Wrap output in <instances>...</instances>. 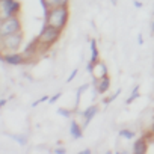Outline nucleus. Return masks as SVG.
<instances>
[{"instance_id": "obj_1", "label": "nucleus", "mask_w": 154, "mask_h": 154, "mask_svg": "<svg viewBox=\"0 0 154 154\" xmlns=\"http://www.w3.org/2000/svg\"><path fill=\"white\" fill-rule=\"evenodd\" d=\"M68 20H69V9H68V6L51 8L44 15V24H48L51 27H56L59 30H63L66 27Z\"/></svg>"}, {"instance_id": "obj_2", "label": "nucleus", "mask_w": 154, "mask_h": 154, "mask_svg": "<svg viewBox=\"0 0 154 154\" xmlns=\"http://www.w3.org/2000/svg\"><path fill=\"white\" fill-rule=\"evenodd\" d=\"M62 36V30L56 29V27H51L48 24H44L39 35H38V41H39V48L41 51H47L50 50Z\"/></svg>"}, {"instance_id": "obj_3", "label": "nucleus", "mask_w": 154, "mask_h": 154, "mask_svg": "<svg viewBox=\"0 0 154 154\" xmlns=\"http://www.w3.org/2000/svg\"><path fill=\"white\" fill-rule=\"evenodd\" d=\"M24 41V33L23 30L6 35V36H0V44H2V51L8 53V51H18L21 48V44Z\"/></svg>"}, {"instance_id": "obj_4", "label": "nucleus", "mask_w": 154, "mask_h": 154, "mask_svg": "<svg viewBox=\"0 0 154 154\" xmlns=\"http://www.w3.org/2000/svg\"><path fill=\"white\" fill-rule=\"evenodd\" d=\"M21 12V3L18 0H2L0 2V17L2 20L9 17H17Z\"/></svg>"}, {"instance_id": "obj_5", "label": "nucleus", "mask_w": 154, "mask_h": 154, "mask_svg": "<svg viewBox=\"0 0 154 154\" xmlns=\"http://www.w3.org/2000/svg\"><path fill=\"white\" fill-rule=\"evenodd\" d=\"M20 30H23V23L20 20V15L5 18L0 23V36H6V35L20 32Z\"/></svg>"}, {"instance_id": "obj_6", "label": "nucleus", "mask_w": 154, "mask_h": 154, "mask_svg": "<svg viewBox=\"0 0 154 154\" xmlns=\"http://www.w3.org/2000/svg\"><path fill=\"white\" fill-rule=\"evenodd\" d=\"M2 62H5L8 65H24V63H27V59L23 53L8 51V53L2 54Z\"/></svg>"}, {"instance_id": "obj_7", "label": "nucleus", "mask_w": 154, "mask_h": 154, "mask_svg": "<svg viewBox=\"0 0 154 154\" xmlns=\"http://www.w3.org/2000/svg\"><path fill=\"white\" fill-rule=\"evenodd\" d=\"M39 51H41V48H39L38 36H36V38H33V39L26 45V48H24L23 54L26 56V59H27V62H29V57H35V56H38V53H39Z\"/></svg>"}, {"instance_id": "obj_8", "label": "nucleus", "mask_w": 154, "mask_h": 154, "mask_svg": "<svg viewBox=\"0 0 154 154\" xmlns=\"http://www.w3.org/2000/svg\"><path fill=\"white\" fill-rule=\"evenodd\" d=\"M44 15L51 9V8H59V6H68L69 5V0H39Z\"/></svg>"}, {"instance_id": "obj_9", "label": "nucleus", "mask_w": 154, "mask_h": 154, "mask_svg": "<svg viewBox=\"0 0 154 154\" xmlns=\"http://www.w3.org/2000/svg\"><path fill=\"white\" fill-rule=\"evenodd\" d=\"M98 110H100V107L97 104H91L83 110V113H82L83 115V128H86L89 125V122L94 119V116L98 113Z\"/></svg>"}, {"instance_id": "obj_10", "label": "nucleus", "mask_w": 154, "mask_h": 154, "mask_svg": "<svg viewBox=\"0 0 154 154\" xmlns=\"http://www.w3.org/2000/svg\"><path fill=\"white\" fill-rule=\"evenodd\" d=\"M148 140H146V137L145 136H142V137H137L136 140H134V143H133V152L134 154H145L146 151H148Z\"/></svg>"}, {"instance_id": "obj_11", "label": "nucleus", "mask_w": 154, "mask_h": 154, "mask_svg": "<svg viewBox=\"0 0 154 154\" xmlns=\"http://www.w3.org/2000/svg\"><path fill=\"white\" fill-rule=\"evenodd\" d=\"M69 134L74 139H82V136H83V125H80L75 119H72L71 124H69Z\"/></svg>"}, {"instance_id": "obj_12", "label": "nucleus", "mask_w": 154, "mask_h": 154, "mask_svg": "<svg viewBox=\"0 0 154 154\" xmlns=\"http://www.w3.org/2000/svg\"><path fill=\"white\" fill-rule=\"evenodd\" d=\"M95 89H97V92H98L100 95H104V94L110 89V75L101 77V79L98 80V86H97Z\"/></svg>"}, {"instance_id": "obj_13", "label": "nucleus", "mask_w": 154, "mask_h": 154, "mask_svg": "<svg viewBox=\"0 0 154 154\" xmlns=\"http://www.w3.org/2000/svg\"><path fill=\"white\" fill-rule=\"evenodd\" d=\"M104 75H109V71H107V66H106V63L100 60V62H98V63H95V66H94L92 77H97V79H101V77H104Z\"/></svg>"}, {"instance_id": "obj_14", "label": "nucleus", "mask_w": 154, "mask_h": 154, "mask_svg": "<svg viewBox=\"0 0 154 154\" xmlns=\"http://www.w3.org/2000/svg\"><path fill=\"white\" fill-rule=\"evenodd\" d=\"M91 45V62L92 63H98L100 62V53H98V47H97V39H91L89 41Z\"/></svg>"}, {"instance_id": "obj_15", "label": "nucleus", "mask_w": 154, "mask_h": 154, "mask_svg": "<svg viewBox=\"0 0 154 154\" xmlns=\"http://www.w3.org/2000/svg\"><path fill=\"white\" fill-rule=\"evenodd\" d=\"M88 88H89V83H83L82 86L77 88V91H75V104H74V110H77V107H79V104H80V98H82L83 92L88 91Z\"/></svg>"}, {"instance_id": "obj_16", "label": "nucleus", "mask_w": 154, "mask_h": 154, "mask_svg": "<svg viewBox=\"0 0 154 154\" xmlns=\"http://www.w3.org/2000/svg\"><path fill=\"white\" fill-rule=\"evenodd\" d=\"M119 136L130 140V139H134V137H136V133L131 131V130H128V128H121V130H119Z\"/></svg>"}, {"instance_id": "obj_17", "label": "nucleus", "mask_w": 154, "mask_h": 154, "mask_svg": "<svg viewBox=\"0 0 154 154\" xmlns=\"http://www.w3.org/2000/svg\"><path fill=\"white\" fill-rule=\"evenodd\" d=\"M139 95H140V94H139V86L136 85V86H134V89L131 91V94H130V97L127 98V101H125V104H131V103H133V101H134L136 98H139Z\"/></svg>"}, {"instance_id": "obj_18", "label": "nucleus", "mask_w": 154, "mask_h": 154, "mask_svg": "<svg viewBox=\"0 0 154 154\" xmlns=\"http://www.w3.org/2000/svg\"><path fill=\"white\" fill-rule=\"evenodd\" d=\"M9 136H11L14 140H17L21 146H24V145L27 143V137H26L24 134H9Z\"/></svg>"}, {"instance_id": "obj_19", "label": "nucleus", "mask_w": 154, "mask_h": 154, "mask_svg": "<svg viewBox=\"0 0 154 154\" xmlns=\"http://www.w3.org/2000/svg\"><path fill=\"white\" fill-rule=\"evenodd\" d=\"M57 115H60L63 118H71L72 116V110L71 109H65V107H59L57 109Z\"/></svg>"}, {"instance_id": "obj_20", "label": "nucleus", "mask_w": 154, "mask_h": 154, "mask_svg": "<svg viewBox=\"0 0 154 154\" xmlns=\"http://www.w3.org/2000/svg\"><path fill=\"white\" fill-rule=\"evenodd\" d=\"M77 72H79V69H77V68H74L71 72H69V75H68V79H66V83H69V82H72L74 80V77L77 75Z\"/></svg>"}, {"instance_id": "obj_21", "label": "nucleus", "mask_w": 154, "mask_h": 154, "mask_svg": "<svg viewBox=\"0 0 154 154\" xmlns=\"http://www.w3.org/2000/svg\"><path fill=\"white\" fill-rule=\"evenodd\" d=\"M47 100H48V95H44V97H41L39 100L33 101V103H32V107H36L38 104H41V103H44V101H47Z\"/></svg>"}, {"instance_id": "obj_22", "label": "nucleus", "mask_w": 154, "mask_h": 154, "mask_svg": "<svg viewBox=\"0 0 154 154\" xmlns=\"http://www.w3.org/2000/svg\"><path fill=\"white\" fill-rule=\"evenodd\" d=\"M60 97H62V92H57V94H54V95L50 98V104H54V103H56V101H57Z\"/></svg>"}, {"instance_id": "obj_23", "label": "nucleus", "mask_w": 154, "mask_h": 154, "mask_svg": "<svg viewBox=\"0 0 154 154\" xmlns=\"http://www.w3.org/2000/svg\"><path fill=\"white\" fill-rule=\"evenodd\" d=\"M94 66H95V63H92L91 60H89V62H88V65H86V71H88L91 75H92V72H94Z\"/></svg>"}, {"instance_id": "obj_24", "label": "nucleus", "mask_w": 154, "mask_h": 154, "mask_svg": "<svg viewBox=\"0 0 154 154\" xmlns=\"http://www.w3.org/2000/svg\"><path fill=\"white\" fill-rule=\"evenodd\" d=\"M119 94H121V89H116V91H115V92L109 97V101H110V103H112V101H115V100H116V97H118Z\"/></svg>"}, {"instance_id": "obj_25", "label": "nucleus", "mask_w": 154, "mask_h": 154, "mask_svg": "<svg viewBox=\"0 0 154 154\" xmlns=\"http://www.w3.org/2000/svg\"><path fill=\"white\" fill-rule=\"evenodd\" d=\"M65 152H66L65 146H60V145H59V146L54 149V154H65Z\"/></svg>"}, {"instance_id": "obj_26", "label": "nucleus", "mask_w": 154, "mask_h": 154, "mask_svg": "<svg viewBox=\"0 0 154 154\" xmlns=\"http://www.w3.org/2000/svg\"><path fill=\"white\" fill-rule=\"evenodd\" d=\"M133 5H134V6H136V8H137V9H139V8H142V6H143V5H142V2H139V0H133Z\"/></svg>"}, {"instance_id": "obj_27", "label": "nucleus", "mask_w": 154, "mask_h": 154, "mask_svg": "<svg viewBox=\"0 0 154 154\" xmlns=\"http://www.w3.org/2000/svg\"><path fill=\"white\" fill-rule=\"evenodd\" d=\"M6 103H8V98H2V100H0V107L6 106Z\"/></svg>"}, {"instance_id": "obj_28", "label": "nucleus", "mask_w": 154, "mask_h": 154, "mask_svg": "<svg viewBox=\"0 0 154 154\" xmlns=\"http://www.w3.org/2000/svg\"><path fill=\"white\" fill-rule=\"evenodd\" d=\"M137 42H139L140 45L143 44V36H142V33H139V35H137Z\"/></svg>"}, {"instance_id": "obj_29", "label": "nucleus", "mask_w": 154, "mask_h": 154, "mask_svg": "<svg viewBox=\"0 0 154 154\" xmlns=\"http://www.w3.org/2000/svg\"><path fill=\"white\" fill-rule=\"evenodd\" d=\"M80 154H91V149H89V148H85V149L80 151Z\"/></svg>"}, {"instance_id": "obj_30", "label": "nucleus", "mask_w": 154, "mask_h": 154, "mask_svg": "<svg viewBox=\"0 0 154 154\" xmlns=\"http://www.w3.org/2000/svg\"><path fill=\"white\" fill-rule=\"evenodd\" d=\"M112 3H113V5H116V3H118V0H112Z\"/></svg>"}, {"instance_id": "obj_31", "label": "nucleus", "mask_w": 154, "mask_h": 154, "mask_svg": "<svg viewBox=\"0 0 154 154\" xmlns=\"http://www.w3.org/2000/svg\"><path fill=\"white\" fill-rule=\"evenodd\" d=\"M151 29H152V32H154V21H152V26H151Z\"/></svg>"}, {"instance_id": "obj_32", "label": "nucleus", "mask_w": 154, "mask_h": 154, "mask_svg": "<svg viewBox=\"0 0 154 154\" xmlns=\"http://www.w3.org/2000/svg\"><path fill=\"white\" fill-rule=\"evenodd\" d=\"M0 2H2V0H0Z\"/></svg>"}]
</instances>
